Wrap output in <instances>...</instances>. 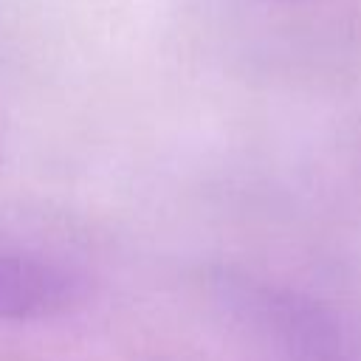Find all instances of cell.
I'll list each match as a JSON object with an SVG mask.
<instances>
[{
	"label": "cell",
	"instance_id": "obj_1",
	"mask_svg": "<svg viewBox=\"0 0 361 361\" xmlns=\"http://www.w3.org/2000/svg\"><path fill=\"white\" fill-rule=\"evenodd\" d=\"M87 296V285L65 265L0 254V322L42 319L73 310Z\"/></svg>",
	"mask_w": 361,
	"mask_h": 361
}]
</instances>
